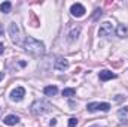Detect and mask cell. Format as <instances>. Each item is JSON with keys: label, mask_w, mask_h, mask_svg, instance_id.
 I'll return each instance as SVG.
<instances>
[{"label": "cell", "mask_w": 128, "mask_h": 127, "mask_svg": "<svg viewBox=\"0 0 128 127\" xmlns=\"http://www.w3.org/2000/svg\"><path fill=\"white\" fill-rule=\"evenodd\" d=\"M22 46H24V49H26L27 52H30V54L36 55V57L45 54V45H43L40 40H36L32 36H27V37L24 39Z\"/></svg>", "instance_id": "obj_1"}, {"label": "cell", "mask_w": 128, "mask_h": 127, "mask_svg": "<svg viewBox=\"0 0 128 127\" xmlns=\"http://www.w3.org/2000/svg\"><path fill=\"white\" fill-rule=\"evenodd\" d=\"M48 111H51V105L45 100H36L32 105V112L34 115H42Z\"/></svg>", "instance_id": "obj_2"}, {"label": "cell", "mask_w": 128, "mask_h": 127, "mask_svg": "<svg viewBox=\"0 0 128 127\" xmlns=\"http://www.w3.org/2000/svg\"><path fill=\"white\" fill-rule=\"evenodd\" d=\"M86 108H88L90 112H96V111H104V112H107L110 109V105L106 103V102H103V103H90Z\"/></svg>", "instance_id": "obj_3"}, {"label": "cell", "mask_w": 128, "mask_h": 127, "mask_svg": "<svg viewBox=\"0 0 128 127\" xmlns=\"http://www.w3.org/2000/svg\"><path fill=\"white\" fill-rule=\"evenodd\" d=\"M24 96H26V90H24L22 87H16V88L12 90V93H10V100H14V102H21V100L24 99Z\"/></svg>", "instance_id": "obj_4"}, {"label": "cell", "mask_w": 128, "mask_h": 127, "mask_svg": "<svg viewBox=\"0 0 128 127\" xmlns=\"http://www.w3.org/2000/svg\"><path fill=\"white\" fill-rule=\"evenodd\" d=\"M112 33H113V26H112V23L106 21V23H103V24L100 26V30H98V34H100V36H110Z\"/></svg>", "instance_id": "obj_5"}, {"label": "cell", "mask_w": 128, "mask_h": 127, "mask_svg": "<svg viewBox=\"0 0 128 127\" xmlns=\"http://www.w3.org/2000/svg\"><path fill=\"white\" fill-rule=\"evenodd\" d=\"M9 34H10V39H12L14 43H20V37H18L20 29H18V26H16L15 23H12V24L9 26Z\"/></svg>", "instance_id": "obj_6"}, {"label": "cell", "mask_w": 128, "mask_h": 127, "mask_svg": "<svg viewBox=\"0 0 128 127\" xmlns=\"http://www.w3.org/2000/svg\"><path fill=\"white\" fill-rule=\"evenodd\" d=\"M70 12H72V15L73 17H84V14H85V8L80 5V3H74V5H72V8H70Z\"/></svg>", "instance_id": "obj_7"}, {"label": "cell", "mask_w": 128, "mask_h": 127, "mask_svg": "<svg viewBox=\"0 0 128 127\" xmlns=\"http://www.w3.org/2000/svg\"><path fill=\"white\" fill-rule=\"evenodd\" d=\"M116 73L110 72V70H101L100 72V81H109V79H115Z\"/></svg>", "instance_id": "obj_8"}, {"label": "cell", "mask_w": 128, "mask_h": 127, "mask_svg": "<svg viewBox=\"0 0 128 127\" xmlns=\"http://www.w3.org/2000/svg\"><path fill=\"white\" fill-rule=\"evenodd\" d=\"M54 67H55L57 70H64V69L68 67V61H67L66 58H61V57H60V58L55 60V66H54Z\"/></svg>", "instance_id": "obj_9"}, {"label": "cell", "mask_w": 128, "mask_h": 127, "mask_svg": "<svg viewBox=\"0 0 128 127\" xmlns=\"http://www.w3.org/2000/svg\"><path fill=\"white\" fill-rule=\"evenodd\" d=\"M18 121H20V118H18L16 115H8V117H4V120H3V123L8 124V126H15V124H18Z\"/></svg>", "instance_id": "obj_10"}, {"label": "cell", "mask_w": 128, "mask_h": 127, "mask_svg": "<svg viewBox=\"0 0 128 127\" xmlns=\"http://www.w3.org/2000/svg\"><path fill=\"white\" fill-rule=\"evenodd\" d=\"M116 34H118L119 37H125V36H128V27L125 26V24H119L118 29H116Z\"/></svg>", "instance_id": "obj_11"}, {"label": "cell", "mask_w": 128, "mask_h": 127, "mask_svg": "<svg viewBox=\"0 0 128 127\" xmlns=\"http://www.w3.org/2000/svg\"><path fill=\"white\" fill-rule=\"evenodd\" d=\"M43 93L46 96H55L58 93V88L55 87V85H48V87H45L43 88Z\"/></svg>", "instance_id": "obj_12"}, {"label": "cell", "mask_w": 128, "mask_h": 127, "mask_svg": "<svg viewBox=\"0 0 128 127\" xmlns=\"http://www.w3.org/2000/svg\"><path fill=\"white\" fill-rule=\"evenodd\" d=\"M10 8H12L10 2H3V3L0 5V11H2L3 14H9V12H10Z\"/></svg>", "instance_id": "obj_13"}, {"label": "cell", "mask_w": 128, "mask_h": 127, "mask_svg": "<svg viewBox=\"0 0 128 127\" xmlns=\"http://www.w3.org/2000/svg\"><path fill=\"white\" fill-rule=\"evenodd\" d=\"M30 24H32L33 27H39L40 26V21H39V18L36 17L34 12H30Z\"/></svg>", "instance_id": "obj_14"}, {"label": "cell", "mask_w": 128, "mask_h": 127, "mask_svg": "<svg viewBox=\"0 0 128 127\" xmlns=\"http://www.w3.org/2000/svg\"><path fill=\"white\" fill-rule=\"evenodd\" d=\"M74 94H76L74 88H64L63 90V96H66V97H73Z\"/></svg>", "instance_id": "obj_15"}, {"label": "cell", "mask_w": 128, "mask_h": 127, "mask_svg": "<svg viewBox=\"0 0 128 127\" xmlns=\"http://www.w3.org/2000/svg\"><path fill=\"white\" fill-rule=\"evenodd\" d=\"M127 112H128V106H125V108H121V109H119V112H118L119 118H122V117H124V120H125V115H127ZM125 123H127V121H125Z\"/></svg>", "instance_id": "obj_16"}, {"label": "cell", "mask_w": 128, "mask_h": 127, "mask_svg": "<svg viewBox=\"0 0 128 127\" xmlns=\"http://www.w3.org/2000/svg\"><path fill=\"white\" fill-rule=\"evenodd\" d=\"M101 15H103V11H101V9H97L96 14H94V17H92V20H94V21H97L98 18H101Z\"/></svg>", "instance_id": "obj_17"}, {"label": "cell", "mask_w": 128, "mask_h": 127, "mask_svg": "<svg viewBox=\"0 0 128 127\" xmlns=\"http://www.w3.org/2000/svg\"><path fill=\"white\" fill-rule=\"evenodd\" d=\"M78 126V118H70L68 120V127H76Z\"/></svg>", "instance_id": "obj_18"}, {"label": "cell", "mask_w": 128, "mask_h": 127, "mask_svg": "<svg viewBox=\"0 0 128 127\" xmlns=\"http://www.w3.org/2000/svg\"><path fill=\"white\" fill-rule=\"evenodd\" d=\"M3 52H4V45H3V43H0V55H2Z\"/></svg>", "instance_id": "obj_19"}, {"label": "cell", "mask_w": 128, "mask_h": 127, "mask_svg": "<svg viewBox=\"0 0 128 127\" xmlns=\"http://www.w3.org/2000/svg\"><path fill=\"white\" fill-rule=\"evenodd\" d=\"M0 36H3V26L0 24Z\"/></svg>", "instance_id": "obj_20"}, {"label": "cell", "mask_w": 128, "mask_h": 127, "mask_svg": "<svg viewBox=\"0 0 128 127\" xmlns=\"http://www.w3.org/2000/svg\"><path fill=\"white\" fill-rule=\"evenodd\" d=\"M3 76H4V72H0V79H2Z\"/></svg>", "instance_id": "obj_21"}, {"label": "cell", "mask_w": 128, "mask_h": 127, "mask_svg": "<svg viewBox=\"0 0 128 127\" xmlns=\"http://www.w3.org/2000/svg\"><path fill=\"white\" fill-rule=\"evenodd\" d=\"M91 127H100V126H91Z\"/></svg>", "instance_id": "obj_22"}]
</instances>
